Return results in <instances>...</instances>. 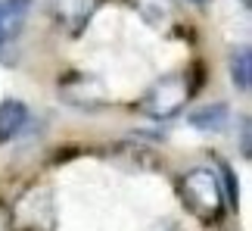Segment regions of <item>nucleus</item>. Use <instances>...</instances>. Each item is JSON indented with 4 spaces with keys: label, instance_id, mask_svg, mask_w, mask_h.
I'll list each match as a JSON object with an SVG mask.
<instances>
[{
    "label": "nucleus",
    "instance_id": "nucleus-1",
    "mask_svg": "<svg viewBox=\"0 0 252 231\" xmlns=\"http://www.w3.org/2000/svg\"><path fill=\"white\" fill-rule=\"evenodd\" d=\"M178 188L187 209L193 216H199L202 222H212L224 213V185H221V175L212 166H196L184 172Z\"/></svg>",
    "mask_w": 252,
    "mask_h": 231
},
{
    "label": "nucleus",
    "instance_id": "nucleus-2",
    "mask_svg": "<svg viewBox=\"0 0 252 231\" xmlns=\"http://www.w3.org/2000/svg\"><path fill=\"white\" fill-rule=\"evenodd\" d=\"M187 100H190L187 78H184V75H165V78H159L147 94H143L140 113H147L150 119L165 122V119L178 116L184 107H187Z\"/></svg>",
    "mask_w": 252,
    "mask_h": 231
},
{
    "label": "nucleus",
    "instance_id": "nucleus-3",
    "mask_svg": "<svg viewBox=\"0 0 252 231\" xmlns=\"http://www.w3.org/2000/svg\"><path fill=\"white\" fill-rule=\"evenodd\" d=\"M56 213H53V197L47 191H32V194L19 197L13 206L9 228L13 231H53Z\"/></svg>",
    "mask_w": 252,
    "mask_h": 231
},
{
    "label": "nucleus",
    "instance_id": "nucleus-4",
    "mask_svg": "<svg viewBox=\"0 0 252 231\" xmlns=\"http://www.w3.org/2000/svg\"><path fill=\"white\" fill-rule=\"evenodd\" d=\"M60 94L65 103H75L84 110H94L103 103V84L91 75H69L65 81H60Z\"/></svg>",
    "mask_w": 252,
    "mask_h": 231
},
{
    "label": "nucleus",
    "instance_id": "nucleus-5",
    "mask_svg": "<svg viewBox=\"0 0 252 231\" xmlns=\"http://www.w3.org/2000/svg\"><path fill=\"white\" fill-rule=\"evenodd\" d=\"M96 6H100V0H50L56 22L65 25L69 32H81L96 13Z\"/></svg>",
    "mask_w": 252,
    "mask_h": 231
},
{
    "label": "nucleus",
    "instance_id": "nucleus-6",
    "mask_svg": "<svg viewBox=\"0 0 252 231\" xmlns=\"http://www.w3.org/2000/svg\"><path fill=\"white\" fill-rule=\"evenodd\" d=\"M32 13V0H0V47L16 41Z\"/></svg>",
    "mask_w": 252,
    "mask_h": 231
},
{
    "label": "nucleus",
    "instance_id": "nucleus-7",
    "mask_svg": "<svg viewBox=\"0 0 252 231\" xmlns=\"http://www.w3.org/2000/svg\"><path fill=\"white\" fill-rule=\"evenodd\" d=\"M187 122H190V128H196V131H224L227 128V122H230V110H227V103H206V107H196L190 116H187Z\"/></svg>",
    "mask_w": 252,
    "mask_h": 231
},
{
    "label": "nucleus",
    "instance_id": "nucleus-8",
    "mask_svg": "<svg viewBox=\"0 0 252 231\" xmlns=\"http://www.w3.org/2000/svg\"><path fill=\"white\" fill-rule=\"evenodd\" d=\"M28 125V107L22 100H3L0 103V144L13 141L19 131Z\"/></svg>",
    "mask_w": 252,
    "mask_h": 231
},
{
    "label": "nucleus",
    "instance_id": "nucleus-9",
    "mask_svg": "<svg viewBox=\"0 0 252 231\" xmlns=\"http://www.w3.org/2000/svg\"><path fill=\"white\" fill-rule=\"evenodd\" d=\"M134 9L143 16V22H150L153 28H165L178 16V3L174 0H134Z\"/></svg>",
    "mask_w": 252,
    "mask_h": 231
},
{
    "label": "nucleus",
    "instance_id": "nucleus-10",
    "mask_svg": "<svg viewBox=\"0 0 252 231\" xmlns=\"http://www.w3.org/2000/svg\"><path fill=\"white\" fill-rule=\"evenodd\" d=\"M230 81L243 94L252 88V50L249 47H240V50L230 53Z\"/></svg>",
    "mask_w": 252,
    "mask_h": 231
},
{
    "label": "nucleus",
    "instance_id": "nucleus-11",
    "mask_svg": "<svg viewBox=\"0 0 252 231\" xmlns=\"http://www.w3.org/2000/svg\"><path fill=\"white\" fill-rule=\"evenodd\" d=\"M240 131H243V134H240V150H243V156H249V119H243V122H240Z\"/></svg>",
    "mask_w": 252,
    "mask_h": 231
},
{
    "label": "nucleus",
    "instance_id": "nucleus-12",
    "mask_svg": "<svg viewBox=\"0 0 252 231\" xmlns=\"http://www.w3.org/2000/svg\"><path fill=\"white\" fill-rule=\"evenodd\" d=\"M193 3H206V0H193Z\"/></svg>",
    "mask_w": 252,
    "mask_h": 231
}]
</instances>
